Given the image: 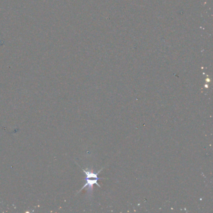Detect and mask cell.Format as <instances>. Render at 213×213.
Here are the masks:
<instances>
[{"mask_svg":"<svg viewBox=\"0 0 213 213\" xmlns=\"http://www.w3.org/2000/svg\"><path fill=\"white\" fill-rule=\"evenodd\" d=\"M81 168L83 171V172L85 173V175L86 176V177L85 178L86 183L83 186V188L80 189V191L78 192V194L83 189H85L86 187H88V191L89 192L90 195H91L92 192V189H93L92 187H93V185L94 184H96L98 186H99V187L101 188V186L98 183V181L99 179H104V178H98V175H99V173L101 171V170L104 169V168H102L97 172H95L92 171H86L83 168Z\"/></svg>","mask_w":213,"mask_h":213,"instance_id":"1","label":"cell"}]
</instances>
